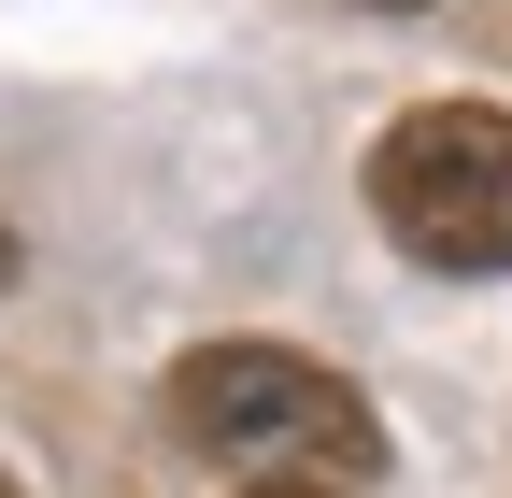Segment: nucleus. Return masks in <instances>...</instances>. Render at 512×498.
<instances>
[{"instance_id":"f257e3e1","label":"nucleus","mask_w":512,"mask_h":498,"mask_svg":"<svg viewBox=\"0 0 512 498\" xmlns=\"http://www.w3.org/2000/svg\"><path fill=\"white\" fill-rule=\"evenodd\" d=\"M171 427L228 470H342V484L384 470V413L299 342H185L171 356Z\"/></svg>"},{"instance_id":"39448f33","label":"nucleus","mask_w":512,"mask_h":498,"mask_svg":"<svg viewBox=\"0 0 512 498\" xmlns=\"http://www.w3.org/2000/svg\"><path fill=\"white\" fill-rule=\"evenodd\" d=\"M0 498H29V484H15V470H0Z\"/></svg>"},{"instance_id":"f03ea898","label":"nucleus","mask_w":512,"mask_h":498,"mask_svg":"<svg viewBox=\"0 0 512 498\" xmlns=\"http://www.w3.org/2000/svg\"><path fill=\"white\" fill-rule=\"evenodd\" d=\"M370 214L413 271H512V114L498 100H413L370 143Z\"/></svg>"},{"instance_id":"20e7f679","label":"nucleus","mask_w":512,"mask_h":498,"mask_svg":"<svg viewBox=\"0 0 512 498\" xmlns=\"http://www.w3.org/2000/svg\"><path fill=\"white\" fill-rule=\"evenodd\" d=\"M0 271H15V228H0Z\"/></svg>"},{"instance_id":"7ed1b4c3","label":"nucleus","mask_w":512,"mask_h":498,"mask_svg":"<svg viewBox=\"0 0 512 498\" xmlns=\"http://www.w3.org/2000/svg\"><path fill=\"white\" fill-rule=\"evenodd\" d=\"M256 498H328V484H256Z\"/></svg>"},{"instance_id":"423d86ee","label":"nucleus","mask_w":512,"mask_h":498,"mask_svg":"<svg viewBox=\"0 0 512 498\" xmlns=\"http://www.w3.org/2000/svg\"><path fill=\"white\" fill-rule=\"evenodd\" d=\"M384 15H413V0H384Z\"/></svg>"}]
</instances>
